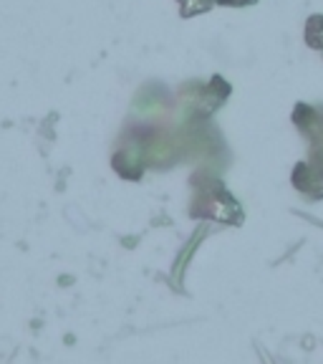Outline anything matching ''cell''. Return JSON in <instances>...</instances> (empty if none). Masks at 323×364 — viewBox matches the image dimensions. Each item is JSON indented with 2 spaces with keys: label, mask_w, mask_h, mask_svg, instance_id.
Wrapping results in <instances>:
<instances>
[{
  "label": "cell",
  "mask_w": 323,
  "mask_h": 364,
  "mask_svg": "<svg viewBox=\"0 0 323 364\" xmlns=\"http://www.w3.org/2000/svg\"><path fill=\"white\" fill-rule=\"evenodd\" d=\"M303 38H306L308 48H313V51H323V16L321 13H313V16L306 21Z\"/></svg>",
  "instance_id": "1"
},
{
  "label": "cell",
  "mask_w": 323,
  "mask_h": 364,
  "mask_svg": "<svg viewBox=\"0 0 323 364\" xmlns=\"http://www.w3.org/2000/svg\"><path fill=\"white\" fill-rule=\"evenodd\" d=\"M212 6H215V0H185L180 13H182V18H195V16L207 13Z\"/></svg>",
  "instance_id": "2"
},
{
  "label": "cell",
  "mask_w": 323,
  "mask_h": 364,
  "mask_svg": "<svg viewBox=\"0 0 323 364\" xmlns=\"http://www.w3.org/2000/svg\"><path fill=\"white\" fill-rule=\"evenodd\" d=\"M258 0H215V6H225V8H248L256 6Z\"/></svg>",
  "instance_id": "3"
},
{
  "label": "cell",
  "mask_w": 323,
  "mask_h": 364,
  "mask_svg": "<svg viewBox=\"0 0 323 364\" xmlns=\"http://www.w3.org/2000/svg\"><path fill=\"white\" fill-rule=\"evenodd\" d=\"M180 3H185V0H180Z\"/></svg>",
  "instance_id": "4"
},
{
  "label": "cell",
  "mask_w": 323,
  "mask_h": 364,
  "mask_svg": "<svg viewBox=\"0 0 323 364\" xmlns=\"http://www.w3.org/2000/svg\"><path fill=\"white\" fill-rule=\"evenodd\" d=\"M321 53H323V51H321Z\"/></svg>",
  "instance_id": "5"
}]
</instances>
